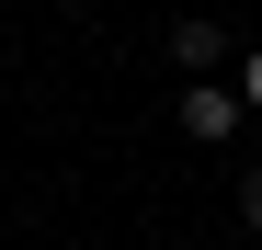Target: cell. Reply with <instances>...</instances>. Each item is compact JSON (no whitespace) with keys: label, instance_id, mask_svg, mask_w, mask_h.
I'll return each instance as SVG.
<instances>
[{"label":"cell","instance_id":"cell-1","mask_svg":"<svg viewBox=\"0 0 262 250\" xmlns=\"http://www.w3.org/2000/svg\"><path fill=\"white\" fill-rule=\"evenodd\" d=\"M239 114H251V103L228 91V80H194V91H183V137H205V148H228V137H239Z\"/></svg>","mask_w":262,"mask_h":250},{"label":"cell","instance_id":"cell-2","mask_svg":"<svg viewBox=\"0 0 262 250\" xmlns=\"http://www.w3.org/2000/svg\"><path fill=\"white\" fill-rule=\"evenodd\" d=\"M171 57H183L194 80H216V68H228L239 46H228V34H216V23H183V34H171Z\"/></svg>","mask_w":262,"mask_h":250},{"label":"cell","instance_id":"cell-3","mask_svg":"<svg viewBox=\"0 0 262 250\" xmlns=\"http://www.w3.org/2000/svg\"><path fill=\"white\" fill-rule=\"evenodd\" d=\"M239 216L262 228V159H251V171H239Z\"/></svg>","mask_w":262,"mask_h":250},{"label":"cell","instance_id":"cell-4","mask_svg":"<svg viewBox=\"0 0 262 250\" xmlns=\"http://www.w3.org/2000/svg\"><path fill=\"white\" fill-rule=\"evenodd\" d=\"M239 103H251V114H262V46H251V57H239Z\"/></svg>","mask_w":262,"mask_h":250},{"label":"cell","instance_id":"cell-5","mask_svg":"<svg viewBox=\"0 0 262 250\" xmlns=\"http://www.w3.org/2000/svg\"><path fill=\"white\" fill-rule=\"evenodd\" d=\"M69 12H80V0H69Z\"/></svg>","mask_w":262,"mask_h":250}]
</instances>
